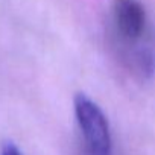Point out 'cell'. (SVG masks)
Listing matches in <instances>:
<instances>
[{
    "mask_svg": "<svg viewBox=\"0 0 155 155\" xmlns=\"http://www.w3.org/2000/svg\"><path fill=\"white\" fill-rule=\"evenodd\" d=\"M74 116L87 155H113V141L104 111L85 94L74 96Z\"/></svg>",
    "mask_w": 155,
    "mask_h": 155,
    "instance_id": "6da1fadb",
    "label": "cell"
},
{
    "mask_svg": "<svg viewBox=\"0 0 155 155\" xmlns=\"http://www.w3.org/2000/svg\"><path fill=\"white\" fill-rule=\"evenodd\" d=\"M0 155H23V153L20 152V149L14 143H5L2 146V152H0Z\"/></svg>",
    "mask_w": 155,
    "mask_h": 155,
    "instance_id": "7a4b0ae2",
    "label": "cell"
}]
</instances>
